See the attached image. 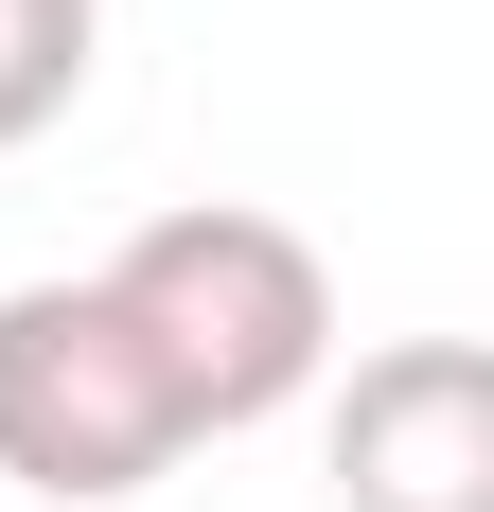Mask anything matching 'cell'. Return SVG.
<instances>
[{
    "instance_id": "cell-3",
    "label": "cell",
    "mask_w": 494,
    "mask_h": 512,
    "mask_svg": "<svg viewBox=\"0 0 494 512\" xmlns=\"http://www.w3.org/2000/svg\"><path fill=\"white\" fill-rule=\"evenodd\" d=\"M336 495L353 512H494V354L477 336H389L336 389Z\"/></svg>"
},
{
    "instance_id": "cell-1",
    "label": "cell",
    "mask_w": 494,
    "mask_h": 512,
    "mask_svg": "<svg viewBox=\"0 0 494 512\" xmlns=\"http://www.w3.org/2000/svg\"><path fill=\"white\" fill-rule=\"evenodd\" d=\"M89 283H106V318L142 336V371L177 389V424H195V442L300 407V389H318V354H336V283H318V248H300L283 212H230V195L142 212Z\"/></svg>"
},
{
    "instance_id": "cell-2",
    "label": "cell",
    "mask_w": 494,
    "mask_h": 512,
    "mask_svg": "<svg viewBox=\"0 0 494 512\" xmlns=\"http://www.w3.org/2000/svg\"><path fill=\"white\" fill-rule=\"evenodd\" d=\"M159 460H195V424L106 318V283H0V477L53 512H124Z\"/></svg>"
},
{
    "instance_id": "cell-4",
    "label": "cell",
    "mask_w": 494,
    "mask_h": 512,
    "mask_svg": "<svg viewBox=\"0 0 494 512\" xmlns=\"http://www.w3.org/2000/svg\"><path fill=\"white\" fill-rule=\"evenodd\" d=\"M89 36H106V0H0V159L36 142V124H71Z\"/></svg>"
}]
</instances>
